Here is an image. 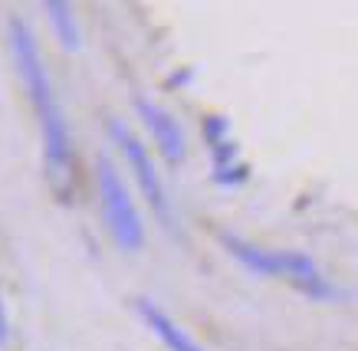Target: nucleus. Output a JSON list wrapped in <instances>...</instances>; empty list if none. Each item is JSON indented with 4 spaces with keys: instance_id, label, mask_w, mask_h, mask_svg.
Returning a JSON list of instances; mask_svg holds the SVG:
<instances>
[{
    "instance_id": "obj_1",
    "label": "nucleus",
    "mask_w": 358,
    "mask_h": 351,
    "mask_svg": "<svg viewBox=\"0 0 358 351\" xmlns=\"http://www.w3.org/2000/svg\"><path fill=\"white\" fill-rule=\"evenodd\" d=\"M10 46H13V56H17V69H20L23 86L30 89L33 109L40 115L46 181H50V187H53V194L59 200H73V191H76V158H73V144H69V128H66L59 102L53 96V86H50L46 66L40 59V50H36L23 20H10Z\"/></svg>"
},
{
    "instance_id": "obj_2",
    "label": "nucleus",
    "mask_w": 358,
    "mask_h": 351,
    "mask_svg": "<svg viewBox=\"0 0 358 351\" xmlns=\"http://www.w3.org/2000/svg\"><path fill=\"white\" fill-rule=\"evenodd\" d=\"M220 243H224V246L237 256L240 263L250 266V269H257V273H263V276H286L289 283H296L303 292H309V296H315V299L332 296L329 283L319 276V269H315L313 260H309V256H303V253L260 250V246L243 243L240 237H230V233H220Z\"/></svg>"
},
{
    "instance_id": "obj_3",
    "label": "nucleus",
    "mask_w": 358,
    "mask_h": 351,
    "mask_svg": "<svg viewBox=\"0 0 358 351\" xmlns=\"http://www.w3.org/2000/svg\"><path fill=\"white\" fill-rule=\"evenodd\" d=\"M99 197H102L106 223H109L115 243L122 250H138L141 240H145V227H141V217L131 204L125 184H122V177L115 174V167L106 154L99 158Z\"/></svg>"
},
{
    "instance_id": "obj_4",
    "label": "nucleus",
    "mask_w": 358,
    "mask_h": 351,
    "mask_svg": "<svg viewBox=\"0 0 358 351\" xmlns=\"http://www.w3.org/2000/svg\"><path fill=\"white\" fill-rule=\"evenodd\" d=\"M112 138L122 144V151H125V158H129V165L135 167V177H138L141 191H145V197H148V204H152L158 214H162L164 220H168V200H164V187L162 181H158V174H155V165L152 158H148V151H145V144L135 138V135L122 125V121H112L109 125Z\"/></svg>"
},
{
    "instance_id": "obj_5",
    "label": "nucleus",
    "mask_w": 358,
    "mask_h": 351,
    "mask_svg": "<svg viewBox=\"0 0 358 351\" xmlns=\"http://www.w3.org/2000/svg\"><path fill=\"white\" fill-rule=\"evenodd\" d=\"M138 112H141V119H145V125L152 128L155 142H158L164 158H168L171 165L185 161V135L178 128V121H174L162 105H155V102H148V99H138Z\"/></svg>"
},
{
    "instance_id": "obj_6",
    "label": "nucleus",
    "mask_w": 358,
    "mask_h": 351,
    "mask_svg": "<svg viewBox=\"0 0 358 351\" xmlns=\"http://www.w3.org/2000/svg\"><path fill=\"white\" fill-rule=\"evenodd\" d=\"M138 315L148 322V329L158 335V338L168 345L171 351H201V345H197L191 335H187L181 325H174L171 318L164 315L158 306H152L148 299H138Z\"/></svg>"
},
{
    "instance_id": "obj_7",
    "label": "nucleus",
    "mask_w": 358,
    "mask_h": 351,
    "mask_svg": "<svg viewBox=\"0 0 358 351\" xmlns=\"http://www.w3.org/2000/svg\"><path fill=\"white\" fill-rule=\"evenodd\" d=\"M46 13H50L56 33H59V43H63L66 50H76V46H79V33H76V23H73L69 7H66V3H46Z\"/></svg>"
},
{
    "instance_id": "obj_8",
    "label": "nucleus",
    "mask_w": 358,
    "mask_h": 351,
    "mask_svg": "<svg viewBox=\"0 0 358 351\" xmlns=\"http://www.w3.org/2000/svg\"><path fill=\"white\" fill-rule=\"evenodd\" d=\"M7 331H10V322H7V308H3V299H0V348L7 345Z\"/></svg>"
}]
</instances>
